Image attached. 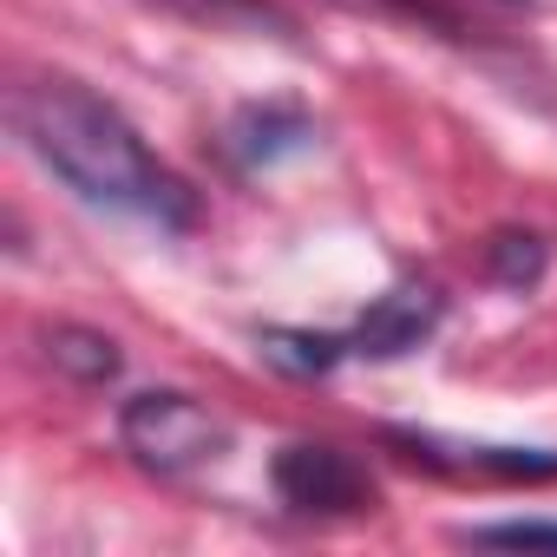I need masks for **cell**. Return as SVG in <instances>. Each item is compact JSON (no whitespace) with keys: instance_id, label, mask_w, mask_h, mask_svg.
I'll use <instances>...</instances> for the list:
<instances>
[{"instance_id":"277c9868","label":"cell","mask_w":557,"mask_h":557,"mask_svg":"<svg viewBox=\"0 0 557 557\" xmlns=\"http://www.w3.org/2000/svg\"><path fill=\"white\" fill-rule=\"evenodd\" d=\"M440 289L433 283H400L387 296L368 302V315L342 335L348 355H368V361H394V355H413L433 329H440Z\"/></svg>"},{"instance_id":"30bf717a","label":"cell","mask_w":557,"mask_h":557,"mask_svg":"<svg viewBox=\"0 0 557 557\" xmlns=\"http://www.w3.org/2000/svg\"><path fill=\"white\" fill-rule=\"evenodd\" d=\"M335 8H374V14H413V21H446L433 0H335Z\"/></svg>"},{"instance_id":"52a82bcc","label":"cell","mask_w":557,"mask_h":557,"mask_svg":"<svg viewBox=\"0 0 557 557\" xmlns=\"http://www.w3.org/2000/svg\"><path fill=\"white\" fill-rule=\"evenodd\" d=\"M485 269H492V283H505V289H531L544 275V243L531 230H498L485 243Z\"/></svg>"},{"instance_id":"5b68a950","label":"cell","mask_w":557,"mask_h":557,"mask_svg":"<svg viewBox=\"0 0 557 557\" xmlns=\"http://www.w3.org/2000/svg\"><path fill=\"white\" fill-rule=\"evenodd\" d=\"M309 138H315V125L302 112H289V106H249L230 125V151L243 164H275L289 151H309Z\"/></svg>"},{"instance_id":"7a4b0ae2","label":"cell","mask_w":557,"mask_h":557,"mask_svg":"<svg viewBox=\"0 0 557 557\" xmlns=\"http://www.w3.org/2000/svg\"><path fill=\"white\" fill-rule=\"evenodd\" d=\"M119 440H125V453H132L145 472L177 479V472H197V466L223 459L230 426H223L203 400L171 394V387H151V394H132V400H125Z\"/></svg>"},{"instance_id":"ba28073f","label":"cell","mask_w":557,"mask_h":557,"mask_svg":"<svg viewBox=\"0 0 557 557\" xmlns=\"http://www.w3.org/2000/svg\"><path fill=\"white\" fill-rule=\"evenodd\" d=\"M275 368H296V374H322V368H335L348 348H342V335H269V348H262Z\"/></svg>"},{"instance_id":"6da1fadb","label":"cell","mask_w":557,"mask_h":557,"mask_svg":"<svg viewBox=\"0 0 557 557\" xmlns=\"http://www.w3.org/2000/svg\"><path fill=\"white\" fill-rule=\"evenodd\" d=\"M8 125L14 138L60 177L73 184L86 203L99 210H125L145 216L158 230H190L197 223V197L190 184L132 132V119L119 106H106L92 86L66 79V73H27L8 92Z\"/></svg>"},{"instance_id":"8992f818","label":"cell","mask_w":557,"mask_h":557,"mask_svg":"<svg viewBox=\"0 0 557 557\" xmlns=\"http://www.w3.org/2000/svg\"><path fill=\"white\" fill-rule=\"evenodd\" d=\"M47 361H53L60 374H73V381L99 387V381L119 374V342H106V335H92V329H47Z\"/></svg>"},{"instance_id":"9c48e42d","label":"cell","mask_w":557,"mask_h":557,"mask_svg":"<svg viewBox=\"0 0 557 557\" xmlns=\"http://www.w3.org/2000/svg\"><path fill=\"white\" fill-rule=\"evenodd\" d=\"M479 544H557L550 518H505V524H472Z\"/></svg>"},{"instance_id":"3957f363","label":"cell","mask_w":557,"mask_h":557,"mask_svg":"<svg viewBox=\"0 0 557 557\" xmlns=\"http://www.w3.org/2000/svg\"><path fill=\"white\" fill-rule=\"evenodd\" d=\"M275 492H283V505H296V511H361L374 498L368 472L342 446H309V440L275 459Z\"/></svg>"}]
</instances>
